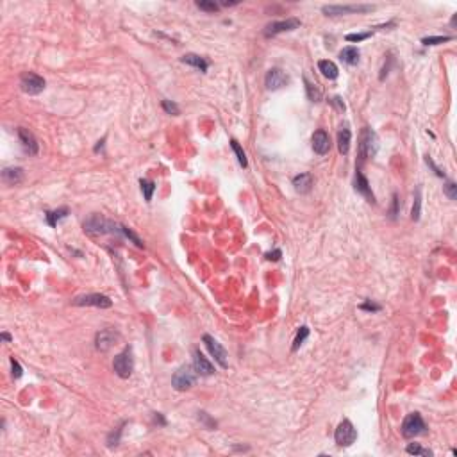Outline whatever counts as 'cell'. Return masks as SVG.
<instances>
[{
  "label": "cell",
  "instance_id": "obj_4",
  "mask_svg": "<svg viewBox=\"0 0 457 457\" xmlns=\"http://www.w3.org/2000/svg\"><path fill=\"white\" fill-rule=\"evenodd\" d=\"M375 7L370 4H350V5H323L322 13L327 16H343V14H361L370 13Z\"/></svg>",
  "mask_w": 457,
  "mask_h": 457
},
{
  "label": "cell",
  "instance_id": "obj_2",
  "mask_svg": "<svg viewBox=\"0 0 457 457\" xmlns=\"http://www.w3.org/2000/svg\"><path fill=\"white\" fill-rule=\"evenodd\" d=\"M379 150V138H377L375 130L370 127H364L361 132V139H359V156L361 159H368L373 157Z\"/></svg>",
  "mask_w": 457,
  "mask_h": 457
},
{
  "label": "cell",
  "instance_id": "obj_11",
  "mask_svg": "<svg viewBox=\"0 0 457 457\" xmlns=\"http://www.w3.org/2000/svg\"><path fill=\"white\" fill-rule=\"evenodd\" d=\"M118 340H120V334H118L116 331H113V329H104V331L97 332V336H95V346H97V350H100V352H108L109 348H113V346L116 345Z\"/></svg>",
  "mask_w": 457,
  "mask_h": 457
},
{
  "label": "cell",
  "instance_id": "obj_24",
  "mask_svg": "<svg viewBox=\"0 0 457 457\" xmlns=\"http://www.w3.org/2000/svg\"><path fill=\"white\" fill-rule=\"evenodd\" d=\"M68 213H70V209H68V207H61V209H56V211H47V213H45L47 224H49L50 227H56V225H57V222H61L63 218H66Z\"/></svg>",
  "mask_w": 457,
  "mask_h": 457
},
{
  "label": "cell",
  "instance_id": "obj_27",
  "mask_svg": "<svg viewBox=\"0 0 457 457\" xmlns=\"http://www.w3.org/2000/svg\"><path fill=\"white\" fill-rule=\"evenodd\" d=\"M407 454H411V456H423V457H430V456H434V452L432 450H429V448H423L421 445H418V443H411V445H407Z\"/></svg>",
  "mask_w": 457,
  "mask_h": 457
},
{
  "label": "cell",
  "instance_id": "obj_14",
  "mask_svg": "<svg viewBox=\"0 0 457 457\" xmlns=\"http://www.w3.org/2000/svg\"><path fill=\"white\" fill-rule=\"evenodd\" d=\"M193 368H195L197 375H202V377H209L215 373V366H213V364L209 363V359L197 348L193 350Z\"/></svg>",
  "mask_w": 457,
  "mask_h": 457
},
{
  "label": "cell",
  "instance_id": "obj_31",
  "mask_svg": "<svg viewBox=\"0 0 457 457\" xmlns=\"http://www.w3.org/2000/svg\"><path fill=\"white\" fill-rule=\"evenodd\" d=\"M420 215H421V195H420V189H416V195H414V206H412V220L414 222H418L420 220Z\"/></svg>",
  "mask_w": 457,
  "mask_h": 457
},
{
  "label": "cell",
  "instance_id": "obj_43",
  "mask_svg": "<svg viewBox=\"0 0 457 457\" xmlns=\"http://www.w3.org/2000/svg\"><path fill=\"white\" fill-rule=\"evenodd\" d=\"M266 257H268L270 261H277L279 257H281V250H274V252H270V254H266Z\"/></svg>",
  "mask_w": 457,
  "mask_h": 457
},
{
  "label": "cell",
  "instance_id": "obj_40",
  "mask_svg": "<svg viewBox=\"0 0 457 457\" xmlns=\"http://www.w3.org/2000/svg\"><path fill=\"white\" fill-rule=\"evenodd\" d=\"M425 161H427V165H429L430 168L434 170V173L438 175V177H443V179H445V171H443V170H439L438 166L434 165V161H432V157H429V156H427V157H425Z\"/></svg>",
  "mask_w": 457,
  "mask_h": 457
},
{
  "label": "cell",
  "instance_id": "obj_13",
  "mask_svg": "<svg viewBox=\"0 0 457 457\" xmlns=\"http://www.w3.org/2000/svg\"><path fill=\"white\" fill-rule=\"evenodd\" d=\"M287 82H289V77H287L283 70H279V68H272L265 77V86H266V90H270V91L281 90V88H284Z\"/></svg>",
  "mask_w": 457,
  "mask_h": 457
},
{
  "label": "cell",
  "instance_id": "obj_46",
  "mask_svg": "<svg viewBox=\"0 0 457 457\" xmlns=\"http://www.w3.org/2000/svg\"><path fill=\"white\" fill-rule=\"evenodd\" d=\"M222 5H224V7H228V5H238V2H227V0H224Z\"/></svg>",
  "mask_w": 457,
  "mask_h": 457
},
{
  "label": "cell",
  "instance_id": "obj_17",
  "mask_svg": "<svg viewBox=\"0 0 457 457\" xmlns=\"http://www.w3.org/2000/svg\"><path fill=\"white\" fill-rule=\"evenodd\" d=\"M354 184H355V191L361 193L368 202L375 204V195H373V191H372V186H370V182H368V179L364 177V173L361 170H355V182Z\"/></svg>",
  "mask_w": 457,
  "mask_h": 457
},
{
  "label": "cell",
  "instance_id": "obj_9",
  "mask_svg": "<svg viewBox=\"0 0 457 457\" xmlns=\"http://www.w3.org/2000/svg\"><path fill=\"white\" fill-rule=\"evenodd\" d=\"M202 341H204V345L207 346L209 354L215 357L216 363H218L222 368H227L228 366V363H227V352H225L224 346L220 345L218 341H216L213 336H209V334H204V336H202Z\"/></svg>",
  "mask_w": 457,
  "mask_h": 457
},
{
  "label": "cell",
  "instance_id": "obj_35",
  "mask_svg": "<svg viewBox=\"0 0 457 457\" xmlns=\"http://www.w3.org/2000/svg\"><path fill=\"white\" fill-rule=\"evenodd\" d=\"M372 36V31L368 32H357V34H346V41H363V40H368V38Z\"/></svg>",
  "mask_w": 457,
  "mask_h": 457
},
{
  "label": "cell",
  "instance_id": "obj_34",
  "mask_svg": "<svg viewBox=\"0 0 457 457\" xmlns=\"http://www.w3.org/2000/svg\"><path fill=\"white\" fill-rule=\"evenodd\" d=\"M163 109H165L168 114H173V116L180 114V108L175 102H171V100H163Z\"/></svg>",
  "mask_w": 457,
  "mask_h": 457
},
{
  "label": "cell",
  "instance_id": "obj_23",
  "mask_svg": "<svg viewBox=\"0 0 457 457\" xmlns=\"http://www.w3.org/2000/svg\"><path fill=\"white\" fill-rule=\"evenodd\" d=\"M318 70L322 72V75L325 77V79H329V81H334V79H338V75H340V70H338V66L332 61H329V59H323V61H320L318 63Z\"/></svg>",
  "mask_w": 457,
  "mask_h": 457
},
{
  "label": "cell",
  "instance_id": "obj_42",
  "mask_svg": "<svg viewBox=\"0 0 457 457\" xmlns=\"http://www.w3.org/2000/svg\"><path fill=\"white\" fill-rule=\"evenodd\" d=\"M331 104H334V106H336L340 111H345V104H343V100H341L340 97H334V99L331 100Z\"/></svg>",
  "mask_w": 457,
  "mask_h": 457
},
{
  "label": "cell",
  "instance_id": "obj_6",
  "mask_svg": "<svg viewBox=\"0 0 457 457\" xmlns=\"http://www.w3.org/2000/svg\"><path fill=\"white\" fill-rule=\"evenodd\" d=\"M425 430H427V425L420 412H411V414H407L402 423V436L407 439L416 438V436L423 434Z\"/></svg>",
  "mask_w": 457,
  "mask_h": 457
},
{
  "label": "cell",
  "instance_id": "obj_26",
  "mask_svg": "<svg viewBox=\"0 0 457 457\" xmlns=\"http://www.w3.org/2000/svg\"><path fill=\"white\" fill-rule=\"evenodd\" d=\"M139 186H141V191H143L145 195V200L150 202L154 197V191H156V182H152V180H147V179H141L139 180Z\"/></svg>",
  "mask_w": 457,
  "mask_h": 457
},
{
  "label": "cell",
  "instance_id": "obj_1",
  "mask_svg": "<svg viewBox=\"0 0 457 457\" xmlns=\"http://www.w3.org/2000/svg\"><path fill=\"white\" fill-rule=\"evenodd\" d=\"M84 232L91 236H104V234H123L121 225H118L113 220L104 218L100 215H93L84 222Z\"/></svg>",
  "mask_w": 457,
  "mask_h": 457
},
{
  "label": "cell",
  "instance_id": "obj_5",
  "mask_svg": "<svg viewBox=\"0 0 457 457\" xmlns=\"http://www.w3.org/2000/svg\"><path fill=\"white\" fill-rule=\"evenodd\" d=\"M195 379H197V372H195V368L189 366V364H184V366H180L179 370L173 373V377H171V384H173V388L177 391H186L195 384Z\"/></svg>",
  "mask_w": 457,
  "mask_h": 457
},
{
  "label": "cell",
  "instance_id": "obj_19",
  "mask_svg": "<svg viewBox=\"0 0 457 457\" xmlns=\"http://www.w3.org/2000/svg\"><path fill=\"white\" fill-rule=\"evenodd\" d=\"M293 186H295V189L298 193H302V195H305V193H309L311 189H313L314 186V179L311 173H300L296 175V177H293Z\"/></svg>",
  "mask_w": 457,
  "mask_h": 457
},
{
  "label": "cell",
  "instance_id": "obj_29",
  "mask_svg": "<svg viewBox=\"0 0 457 457\" xmlns=\"http://www.w3.org/2000/svg\"><path fill=\"white\" fill-rule=\"evenodd\" d=\"M304 82H305V90H307V97H309V100H313V102H320V100H322V91H320L314 84H311L307 79H304Z\"/></svg>",
  "mask_w": 457,
  "mask_h": 457
},
{
  "label": "cell",
  "instance_id": "obj_28",
  "mask_svg": "<svg viewBox=\"0 0 457 457\" xmlns=\"http://www.w3.org/2000/svg\"><path fill=\"white\" fill-rule=\"evenodd\" d=\"M307 336H309V329L305 327V325H302V327H300V331L296 332V338H295V341H293V346H291V350H293V352H296V350H298L302 345H304V341L307 340Z\"/></svg>",
  "mask_w": 457,
  "mask_h": 457
},
{
  "label": "cell",
  "instance_id": "obj_18",
  "mask_svg": "<svg viewBox=\"0 0 457 457\" xmlns=\"http://www.w3.org/2000/svg\"><path fill=\"white\" fill-rule=\"evenodd\" d=\"M23 177H25V173H23V168H20V166H13V168H4L2 170V180L7 186H16V184L22 182Z\"/></svg>",
  "mask_w": 457,
  "mask_h": 457
},
{
  "label": "cell",
  "instance_id": "obj_8",
  "mask_svg": "<svg viewBox=\"0 0 457 457\" xmlns=\"http://www.w3.org/2000/svg\"><path fill=\"white\" fill-rule=\"evenodd\" d=\"M20 88H22L23 93L38 95L45 90V79L40 77L38 73L27 72V73H23L22 79H20Z\"/></svg>",
  "mask_w": 457,
  "mask_h": 457
},
{
  "label": "cell",
  "instance_id": "obj_45",
  "mask_svg": "<svg viewBox=\"0 0 457 457\" xmlns=\"http://www.w3.org/2000/svg\"><path fill=\"white\" fill-rule=\"evenodd\" d=\"M156 421H159V425H166L165 418H163L161 414H159V412H157V414H156Z\"/></svg>",
  "mask_w": 457,
  "mask_h": 457
},
{
  "label": "cell",
  "instance_id": "obj_12",
  "mask_svg": "<svg viewBox=\"0 0 457 457\" xmlns=\"http://www.w3.org/2000/svg\"><path fill=\"white\" fill-rule=\"evenodd\" d=\"M300 25H302V22L298 18H287V20H283V22H272L270 25H266L265 36L266 38L277 36L281 32L295 31V29H298Z\"/></svg>",
  "mask_w": 457,
  "mask_h": 457
},
{
  "label": "cell",
  "instance_id": "obj_7",
  "mask_svg": "<svg viewBox=\"0 0 457 457\" xmlns=\"http://www.w3.org/2000/svg\"><path fill=\"white\" fill-rule=\"evenodd\" d=\"M334 439H336L338 447H352L357 439V430H355L354 423L350 420H343L338 425L336 432H334Z\"/></svg>",
  "mask_w": 457,
  "mask_h": 457
},
{
  "label": "cell",
  "instance_id": "obj_36",
  "mask_svg": "<svg viewBox=\"0 0 457 457\" xmlns=\"http://www.w3.org/2000/svg\"><path fill=\"white\" fill-rule=\"evenodd\" d=\"M198 420L204 421V425H206V429H209V430L216 429V421H215V420H211V418L207 416V412H198Z\"/></svg>",
  "mask_w": 457,
  "mask_h": 457
},
{
  "label": "cell",
  "instance_id": "obj_38",
  "mask_svg": "<svg viewBox=\"0 0 457 457\" xmlns=\"http://www.w3.org/2000/svg\"><path fill=\"white\" fill-rule=\"evenodd\" d=\"M11 370H13V377H14V379H20V377L23 375L22 366H20V363L14 357H11Z\"/></svg>",
  "mask_w": 457,
  "mask_h": 457
},
{
  "label": "cell",
  "instance_id": "obj_21",
  "mask_svg": "<svg viewBox=\"0 0 457 457\" xmlns=\"http://www.w3.org/2000/svg\"><path fill=\"white\" fill-rule=\"evenodd\" d=\"M180 61H182L184 64H189V66L200 70L202 73H206L207 68H209V61L204 59V57H200V56H197V54H186Z\"/></svg>",
  "mask_w": 457,
  "mask_h": 457
},
{
  "label": "cell",
  "instance_id": "obj_44",
  "mask_svg": "<svg viewBox=\"0 0 457 457\" xmlns=\"http://www.w3.org/2000/svg\"><path fill=\"white\" fill-rule=\"evenodd\" d=\"M0 338H2V341H5V343H9L11 341V334H7V332H2V336Z\"/></svg>",
  "mask_w": 457,
  "mask_h": 457
},
{
  "label": "cell",
  "instance_id": "obj_16",
  "mask_svg": "<svg viewBox=\"0 0 457 457\" xmlns=\"http://www.w3.org/2000/svg\"><path fill=\"white\" fill-rule=\"evenodd\" d=\"M313 150L314 154H318V156H325V154L331 150V138H329V134L325 132L323 129H318L316 132L313 134Z\"/></svg>",
  "mask_w": 457,
  "mask_h": 457
},
{
  "label": "cell",
  "instance_id": "obj_10",
  "mask_svg": "<svg viewBox=\"0 0 457 457\" xmlns=\"http://www.w3.org/2000/svg\"><path fill=\"white\" fill-rule=\"evenodd\" d=\"M73 305H79V307H84V305H91V307H100V309H108L111 307L113 302L109 300V296L100 295V293H91V295H82L77 296L73 300Z\"/></svg>",
  "mask_w": 457,
  "mask_h": 457
},
{
  "label": "cell",
  "instance_id": "obj_37",
  "mask_svg": "<svg viewBox=\"0 0 457 457\" xmlns=\"http://www.w3.org/2000/svg\"><path fill=\"white\" fill-rule=\"evenodd\" d=\"M445 195H447L450 200H456L457 198V186L454 182H448L447 186H445Z\"/></svg>",
  "mask_w": 457,
  "mask_h": 457
},
{
  "label": "cell",
  "instance_id": "obj_3",
  "mask_svg": "<svg viewBox=\"0 0 457 457\" xmlns=\"http://www.w3.org/2000/svg\"><path fill=\"white\" fill-rule=\"evenodd\" d=\"M113 370L121 379H129L134 370V357H132V348L127 346L121 354H118L113 361Z\"/></svg>",
  "mask_w": 457,
  "mask_h": 457
},
{
  "label": "cell",
  "instance_id": "obj_20",
  "mask_svg": "<svg viewBox=\"0 0 457 457\" xmlns=\"http://www.w3.org/2000/svg\"><path fill=\"white\" fill-rule=\"evenodd\" d=\"M350 141H352L350 129L348 127H341V130L338 132V150H340V154L346 156L350 152Z\"/></svg>",
  "mask_w": 457,
  "mask_h": 457
},
{
  "label": "cell",
  "instance_id": "obj_39",
  "mask_svg": "<svg viewBox=\"0 0 457 457\" xmlns=\"http://www.w3.org/2000/svg\"><path fill=\"white\" fill-rule=\"evenodd\" d=\"M361 309H363V311H372V313H377V311H381V305H379V304H373L372 300H366L363 305H361Z\"/></svg>",
  "mask_w": 457,
  "mask_h": 457
},
{
  "label": "cell",
  "instance_id": "obj_32",
  "mask_svg": "<svg viewBox=\"0 0 457 457\" xmlns=\"http://www.w3.org/2000/svg\"><path fill=\"white\" fill-rule=\"evenodd\" d=\"M452 40V36H427L421 40V43L423 45H439V43H445V41H450Z\"/></svg>",
  "mask_w": 457,
  "mask_h": 457
},
{
  "label": "cell",
  "instance_id": "obj_30",
  "mask_svg": "<svg viewBox=\"0 0 457 457\" xmlns=\"http://www.w3.org/2000/svg\"><path fill=\"white\" fill-rule=\"evenodd\" d=\"M197 7L202 11H207V13H216L220 5L216 4V2H213V0H198Z\"/></svg>",
  "mask_w": 457,
  "mask_h": 457
},
{
  "label": "cell",
  "instance_id": "obj_25",
  "mask_svg": "<svg viewBox=\"0 0 457 457\" xmlns=\"http://www.w3.org/2000/svg\"><path fill=\"white\" fill-rule=\"evenodd\" d=\"M230 147H232L234 154H236V157H238L239 165L243 166V168H247L248 166V161H247V154H245V150L241 148V145L236 141V139H230Z\"/></svg>",
  "mask_w": 457,
  "mask_h": 457
},
{
  "label": "cell",
  "instance_id": "obj_15",
  "mask_svg": "<svg viewBox=\"0 0 457 457\" xmlns=\"http://www.w3.org/2000/svg\"><path fill=\"white\" fill-rule=\"evenodd\" d=\"M18 138H20V143H22V148L25 150V154H29V156H36L38 150H40V145H38L36 138H34V134H32L31 130L20 127Z\"/></svg>",
  "mask_w": 457,
  "mask_h": 457
},
{
  "label": "cell",
  "instance_id": "obj_22",
  "mask_svg": "<svg viewBox=\"0 0 457 457\" xmlns=\"http://www.w3.org/2000/svg\"><path fill=\"white\" fill-rule=\"evenodd\" d=\"M359 49L357 47H345V49L340 52V59L343 61L345 64H348V66H355V64L359 63Z\"/></svg>",
  "mask_w": 457,
  "mask_h": 457
},
{
  "label": "cell",
  "instance_id": "obj_41",
  "mask_svg": "<svg viewBox=\"0 0 457 457\" xmlns=\"http://www.w3.org/2000/svg\"><path fill=\"white\" fill-rule=\"evenodd\" d=\"M399 215V195H393V207H391V218H397Z\"/></svg>",
  "mask_w": 457,
  "mask_h": 457
},
{
  "label": "cell",
  "instance_id": "obj_33",
  "mask_svg": "<svg viewBox=\"0 0 457 457\" xmlns=\"http://www.w3.org/2000/svg\"><path fill=\"white\" fill-rule=\"evenodd\" d=\"M121 232H123V236H125V238H129L132 243H136V245H138L139 248H143V241H141V239H139L138 236H136V234L132 232V230H130L129 227H125V225H121Z\"/></svg>",
  "mask_w": 457,
  "mask_h": 457
}]
</instances>
